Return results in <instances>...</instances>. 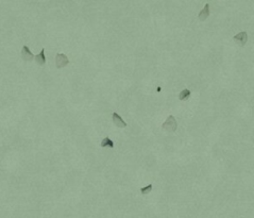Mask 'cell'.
Listing matches in <instances>:
<instances>
[{"instance_id":"6da1fadb","label":"cell","mask_w":254,"mask_h":218,"mask_svg":"<svg viewBox=\"0 0 254 218\" xmlns=\"http://www.w3.org/2000/svg\"><path fill=\"white\" fill-rule=\"evenodd\" d=\"M162 128L163 130L167 131V132H174V131L177 130V128H178V123H177L176 118H174L172 115H170V116L167 118V120L163 123Z\"/></svg>"},{"instance_id":"7a4b0ae2","label":"cell","mask_w":254,"mask_h":218,"mask_svg":"<svg viewBox=\"0 0 254 218\" xmlns=\"http://www.w3.org/2000/svg\"><path fill=\"white\" fill-rule=\"evenodd\" d=\"M69 63V60L68 57L63 53H57V57H55V65H57V68H63L65 67L66 65Z\"/></svg>"},{"instance_id":"3957f363","label":"cell","mask_w":254,"mask_h":218,"mask_svg":"<svg viewBox=\"0 0 254 218\" xmlns=\"http://www.w3.org/2000/svg\"><path fill=\"white\" fill-rule=\"evenodd\" d=\"M247 41H248V33L245 32V31H242V32L238 33L234 36V42L239 46H245Z\"/></svg>"},{"instance_id":"277c9868","label":"cell","mask_w":254,"mask_h":218,"mask_svg":"<svg viewBox=\"0 0 254 218\" xmlns=\"http://www.w3.org/2000/svg\"><path fill=\"white\" fill-rule=\"evenodd\" d=\"M112 119H113L114 125H115L116 127H118V128H126V127H127L126 121H124L122 118L120 117V115H118L116 112H114V113H113Z\"/></svg>"},{"instance_id":"5b68a950","label":"cell","mask_w":254,"mask_h":218,"mask_svg":"<svg viewBox=\"0 0 254 218\" xmlns=\"http://www.w3.org/2000/svg\"><path fill=\"white\" fill-rule=\"evenodd\" d=\"M22 57L23 61L26 62H31L32 60L34 59V56L33 53L30 51V49H29L28 46H23L22 47Z\"/></svg>"},{"instance_id":"8992f818","label":"cell","mask_w":254,"mask_h":218,"mask_svg":"<svg viewBox=\"0 0 254 218\" xmlns=\"http://www.w3.org/2000/svg\"><path fill=\"white\" fill-rule=\"evenodd\" d=\"M208 16H210V4L206 3L202 9V11L199 13V19L201 22H204Z\"/></svg>"},{"instance_id":"52a82bcc","label":"cell","mask_w":254,"mask_h":218,"mask_svg":"<svg viewBox=\"0 0 254 218\" xmlns=\"http://www.w3.org/2000/svg\"><path fill=\"white\" fill-rule=\"evenodd\" d=\"M35 62L37 63V64L39 65V66H43V65H45V63H46V57H45V49L43 48L41 50V52L37 54V56H35Z\"/></svg>"},{"instance_id":"ba28073f","label":"cell","mask_w":254,"mask_h":218,"mask_svg":"<svg viewBox=\"0 0 254 218\" xmlns=\"http://www.w3.org/2000/svg\"><path fill=\"white\" fill-rule=\"evenodd\" d=\"M100 145H101V147H103V148H104V147H110V148H113V147H114V143H113V141L111 140L110 137H108V136H105V137L102 140V141H101V144H100Z\"/></svg>"},{"instance_id":"9c48e42d","label":"cell","mask_w":254,"mask_h":218,"mask_svg":"<svg viewBox=\"0 0 254 218\" xmlns=\"http://www.w3.org/2000/svg\"><path fill=\"white\" fill-rule=\"evenodd\" d=\"M189 96H190V91L189 90H183L180 93V95H179V99L180 100H186V99H188L189 98Z\"/></svg>"},{"instance_id":"30bf717a","label":"cell","mask_w":254,"mask_h":218,"mask_svg":"<svg viewBox=\"0 0 254 218\" xmlns=\"http://www.w3.org/2000/svg\"><path fill=\"white\" fill-rule=\"evenodd\" d=\"M152 184H149V185H147L146 187H142L141 188V193H142V196H146L148 195V194L150 193V191H152Z\"/></svg>"}]
</instances>
